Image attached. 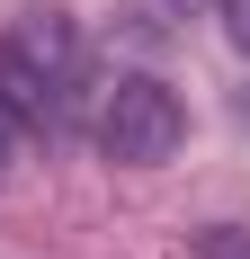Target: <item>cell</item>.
<instances>
[{"label":"cell","instance_id":"1","mask_svg":"<svg viewBox=\"0 0 250 259\" xmlns=\"http://www.w3.org/2000/svg\"><path fill=\"white\" fill-rule=\"evenodd\" d=\"M80 90V18L72 9H27L0 27V116L9 125H45Z\"/></svg>","mask_w":250,"mask_h":259},{"label":"cell","instance_id":"2","mask_svg":"<svg viewBox=\"0 0 250 259\" xmlns=\"http://www.w3.org/2000/svg\"><path fill=\"white\" fill-rule=\"evenodd\" d=\"M90 134H99V152L116 161V170H161V161L188 143V107H179L170 80H152V72H116V80L99 90Z\"/></svg>","mask_w":250,"mask_h":259},{"label":"cell","instance_id":"3","mask_svg":"<svg viewBox=\"0 0 250 259\" xmlns=\"http://www.w3.org/2000/svg\"><path fill=\"white\" fill-rule=\"evenodd\" d=\"M197 259H250V233L241 224H215V233H197Z\"/></svg>","mask_w":250,"mask_h":259},{"label":"cell","instance_id":"6","mask_svg":"<svg viewBox=\"0 0 250 259\" xmlns=\"http://www.w3.org/2000/svg\"><path fill=\"white\" fill-rule=\"evenodd\" d=\"M161 9H179V18H205V9H224V0H161Z\"/></svg>","mask_w":250,"mask_h":259},{"label":"cell","instance_id":"4","mask_svg":"<svg viewBox=\"0 0 250 259\" xmlns=\"http://www.w3.org/2000/svg\"><path fill=\"white\" fill-rule=\"evenodd\" d=\"M224 36H232V54L250 63V0H224Z\"/></svg>","mask_w":250,"mask_h":259},{"label":"cell","instance_id":"5","mask_svg":"<svg viewBox=\"0 0 250 259\" xmlns=\"http://www.w3.org/2000/svg\"><path fill=\"white\" fill-rule=\"evenodd\" d=\"M9 161H18V125L0 116V179H9Z\"/></svg>","mask_w":250,"mask_h":259}]
</instances>
